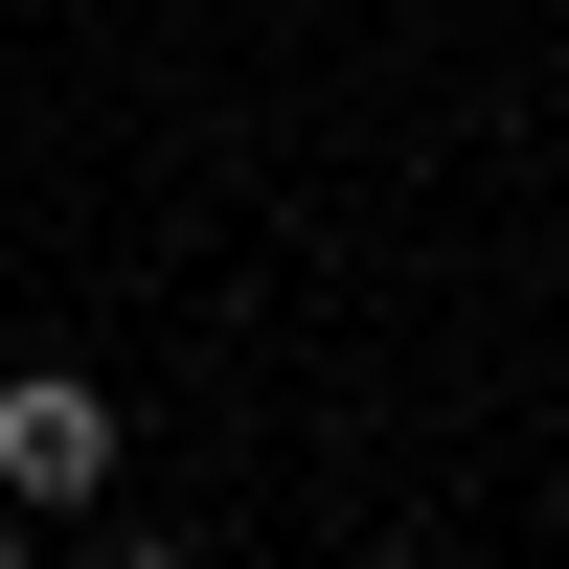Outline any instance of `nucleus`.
Returning a JSON list of instances; mask_svg holds the SVG:
<instances>
[{"label":"nucleus","mask_w":569,"mask_h":569,"mask_svg":"<svg viewBox=\"0 0 569 569\" xmlns=\"http://www.w3.org/2000/svg\"><path fill=\"white\" fill-rule=\"evenodd\" d=\"M0 569H23V547H0Z\"/></svg>","instance_id":"obj_3"},{"label":"nucleus","mask_w":569,"mask_h":569,"mask_svg":"<svg viewBox=\"0 0 569 569\" xmlns=\"http://www.w3.org/2000/svg\"><path fill=\"white\" fill-rule=\"evenodd\" d=\"M114 569H182V547H160V525H137V547H114Z\"/></svg>","instance_id":"obj_2"},{"label":"nucleus","mask_w":569,"mask_h":569,"mask_svg":"<svg viewBox=\"0 0 569 569\" xmlns=\"http://www.w3.org/2000/svg\"><path fill=\"white\" fill-rule=\"evenodd\" d=\"M114 479V388H91V365H23V388H0V501H91Z\"/></svg>","instance_id":"obj_1"}]
</instances>
